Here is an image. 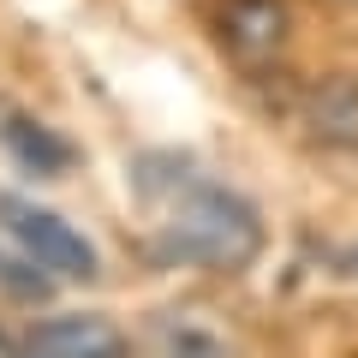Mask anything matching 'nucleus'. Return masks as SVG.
<instances>
[{"label":"nucleus","mask_w":358,"mask_h":358,"mask_svg":"<svg viewBox=\"0 0 358 358\" xmlns=\"http://www.w3.org/2000/svg\"><path fill=\"white\" fill-rule=\"evenodd\" d=\"M263 209L215 179H173L155 215L150 251L167 268H203V275H245L263 257Z\"/></svg>","instance_id":"1"},{"label":"nucleus","mask_w":358,"mask_h":358,"mask_svg":"<svg viewBox=\"0 0 358 358\" xmlns=\"http://www.w3.org/2000/svg\"><path fill=\"white\" fill-rule=\"evenodd\" d=\"M0 233H6V239H13L54 287H60V281H96V275H102L96 245H90L66 215L30 203V197H6V192H0Z\"/></svg>","instance_id":"2"},{"label":"nucleus","mask_w":358,"mask_h":358,"mask_svg":"<svg viewBox=\"0 0 358 358\" xmlns=\"http://www.w3.org/2000/svg\"><path fill=\"white\" fill-rule=\"evenodd\" d=\"M24 352L30 358H131V341L102 310H60V317H36L24 329Z\"/></svg>","instance_id":"3"},{"label":"nucleus","mask_w":358,"mask_h":358,"mask_svg":"<svg viewBox=\"0 0 358 358\" xmlns=\"http://www.w3.org/2000/svg\"><path fill=\"white\" fill-rule=\"evenodd\" d=\"M215 36L239 66H263L287 48L293 13H287V0H221L215 6Z\"/></svg>","instance_id":"4"},{"label":"nucleus","mask_w":358,"mask_h":358,"mask_svg":"<svg viewBox=\"0 0 358 358\" xmlns=\"http://www.w3.org/2000/svg\"><path fill=\"white\" fill-rule=\"evenodd\" d=\"M305 131L310 143L334 155H358V72H334L305 96Z\"/></svg>","instance_id":"5"},{"label":"nucleus","mask_w":358,"mask_h":358,"mask_svg":"<svg viewBox=\"0 0 358 358\" xmlns=\"http://www.w3.org/2000/svg\"><path fill=\"white\" fill-rule=\"evenodd\" d=\"M0 143H6L30 173H60V167L72 162V143L54 138L42 120H24V114H6V120H0Z\"/></svg>","instance_id":"6"},{"label":"nucleus","mask_w":358,"mask_h":358,"mask_svg":"<svg viewBox=\"0 0 358 358\" xmlns=\"http://www.w3.org/2000/svg\"><path fill=\"white\" fill-rule=\"evenodd\" d=\"M54 281L42 275L36 263H30L24 251H18L6 233H0V299H18V305H36V299H48Z\"/></svg>","instance_id":"7"},{"label":"nucleus","mask_w":358,"mask_h":358,"mask_svg":"<svg viewBox=\"0 0 358 358\" xmlns=\"http://www.w3.org/2000/svg\"><path fill=\"white\" fill-rule=\"evenodd\" d=\"M155 358H233L221 334H209L203 322H167L162 341H155Z\"/></svg>","instance_id":"8"}]
</instances>
